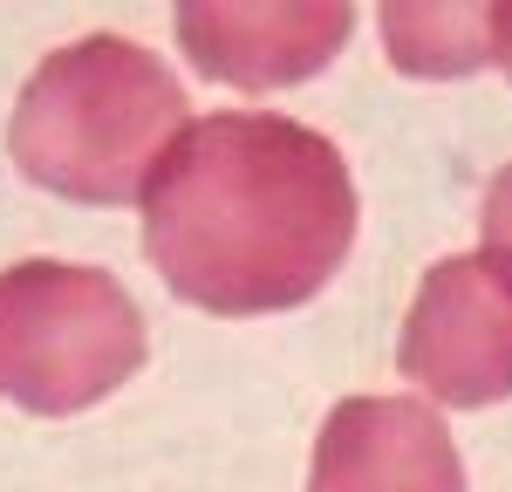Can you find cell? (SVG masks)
Masks as SVG:
<instances>
[{"label":"cell","instance_id":"1","mask_svg":"<svg viewBox=\"0 0 512 492\" xmlns=\"http://www.w3.org/2000/svg\"><path fill=\"white\" fill-rule=\"evenodd\" d=\"M355 185L342 151L274 110H219L178 130L144 185V253L212 315L315 301L349 260Z\"/></svg>","mask_w":512,"mask_h":492},{"label":"cell","instance_id":"2","mask_svg":"<svg viewBox=\"0 0 512 492\" xmlns=\"http://www.w3.org/2000/svg\"><path fill=\"white\" fill-rule=\"evenodd\" d=\"M185 130V89L151 48L82 35L41 62L14 96L7 151L21 178L76 205L144 199L151 171Z\"/></svg>","mask_w":512,"mask_h":492},{"label":"cell","instance_id":"3","mask_svg":"<svg viewBox=\"0 0 512 492\" xmlns=\"http://www.w3.org/2000/svg\"><path fill=\"white\" fill-rule=\"evenodd\" d=\"M144 369V315L103 267L21 260L0 274V397L35 417L103 404Z\"/></svg>","mask_w":512,"mask_h":492},{"label":"cell","instance_id":"4","mask_svg":"<svg viewBox=\"0 0 512 492\" xmlns=\"http://www.w3.org/2000/svg\"><path fill=\"white\" fill-rule=\"evenodd\" d=\"M396 363L410 383H424L437 404L451 410H485L512 397V287L478 260H437L417 301H410V322L396 342Z\"/></svg>","mask_w":512,"mask_h":492},{"label":"cell","instance_id":"5","mask_svg":"<svg viewBox=\"0 0 512 492\" xmlns=\"http://www.w3.org/2000/svg\"><path fill=\"white\" fill-rule=\"evenodd\" d=\"M355 28L349 0H185L178 48L233 89H287L342 55Z\"/></svg>","mask_w":512,"mask_h":492},{"label":"cell","instance_id":"6","mask_svg":"<svg viewBox=\"0 0 512 492\" xmlns=\"http://www.w3.org/2000/svg\"><path fill=\"white\" fill-rule=\"evenodd\" d=\"M308 492H465V465L424 397H349L321 424Z\"/></svg>","mask_w":512,"mask_h":492},{"label":"cell","instance_id":"7","mask_svg":"<svg viewBox=\"0 0 512 492\" xmlns=\"http://www.w3.org/2000/svg\"><path fill=\"white\" fill-rule=\"evenodd\" d=\"M383 41L403 76H472L492 62V7H458V0H390L383 7Z\"/></svg>","mask_w":512,"mask_h":492},{"label":"cell","instance_id":"8","mask_svg":"<svg viewBox=\"0 0 512 492\" xmlns=\"http://www.w3.org/2000/svg\"><path fill=\"white\" fill-rule=\"evenodd\" d=\"M478 260L512 287V164L492 178V192H485V212H478Z\"/></svg>","mask_w":512,"mask_h":492},{"label":"cell","instance_id":"9","mask_svg":"<svg viewBox=\"0 0 512 492\" xmlns=\"http://www.w3.org/2000/svg\"><path fill=\"white\" fill-rule=\"evenodd\" d=\"M492 62L512 76V0H499V7H492Z\"/></svg>","mask_w":512,"mask_h":492}]
</instances>
